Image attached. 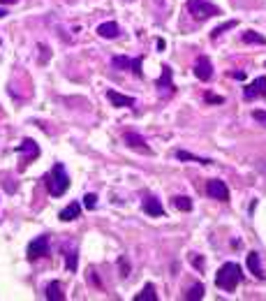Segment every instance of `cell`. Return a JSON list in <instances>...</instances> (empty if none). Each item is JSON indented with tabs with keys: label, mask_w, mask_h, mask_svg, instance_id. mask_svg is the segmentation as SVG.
Returning <instances> with one entry per match:
<instances>
[{
	"label": "cell",
	"mask_w": 266,
	"mask_h": 301,
	"mask_svg": "<svg viewBox=\"0 0 266 301\" xmlns=\"http://www.w3.org/2000/svg\"><path fill=\"white\" fill-rule=\"evenodd\" d=\"M134 301H158V294H155V287H153V283H146L143 285V290L137 297H134Z\"/></svg>",
	"instance_id": "obj_19"
},
{
	"label": "cell",
	"mask_w": 266,
	"mask_h": 301,
	"mask_svg": "<svg viewBox=\"0 0 266 301\" xmlns=\"http://www.w3.org/2000/svg\"><path fill=\"white\" fill-rule=\"evenodd\" d=\"M241 40L246 42V44H259V46H266V37L259 35L257 30H246L243 35H241Z\"/></svg>",
	"instance_id": "obj_18"
},
{
	"label": "cell",
	"mask_w": 266,
	"mask_h": 301,
	"mask_svg": "<svg viewBox=\"0 0 266 301\" xmlns=\"http://www.w3.org/2000/svg\"><path fill=\"white\" fill-rule=\"evenodd\" d=\"M190 262H192V266H197L199 271H204V257L202 255H190Z\"/></svg>",
	"instance_id": "obj_27"
},
{
	"label": "cell",
	"mask_w": 266,
	"mask_h": 301,
	"mask_svg": "<svg viewBox=\"0 0 266 301\" xmlns=\"http://www.w3.org/2000/svg\"><path fill=\"white\" fill-rule=\"evenodd\" d=\"M241 280H243V274H241V266L236 262H225L215 274V285L225 292H234Z\"/></svg>",
	"instance_id": "obj_1"
},
{
	"label": "cell",
	"mask_w": 266,
	"mask_h": 301,
	"mask_svg": "<svg viewBox=\"0 0 266 301\" xmlns=\"http://www.w3.org/2000/svg\"><path fill=\"white\" fill-rule=\"evenodd\" d=\"M252 118H255L257 123L266 125V111H262V109H255V111H252Z\"/></svg>",
	"instance_id": "obj_28"
},
{
	"label": "cell",
	"mask_w": 266,
	"mask_h": 301,
	"mask_svg": "<svg viewBox=\"0 0 266 301\" xmlns=\"http://www.w3.org/2000/svg\"><path fill=\"white\" fill-rule=\"evenodd\" d=\"M266 98V77H257V79L248 84L246 88H243V98L246 100H255V98Z\"/></svg>",
	"instance_id": "obj_8"
},
{
	"label": "cell",
	"mask_w": 266,
	"mask_h": 301,
	"mask_svg": "<svg viewBox=\"0 0 266 301\" xmlns=\"http://www.w3.org/2000/svg\"><path fill=\"white\" fill-rule=\"evenodd\" d=\"M155 86H158V88H167L169 93H174V84H171V67H169V65L162 67V77L155 81Z\"/></svg>",
	"instance_id": "obj_16"
},
{
	"label": "cell",
	"mask_w": 266,
	"mask_h": 301,
	"mask_svg": "<svg viewBox=\"0 0 266 301\" xmlns=\"http://www.w3.org/2000/svg\"><path fill=\"white\" fill-rule=\"evenodd\" d=\"M234 79H246V72H231Z\"/></svg>",
	"instance_id": "obj_30"
},
{
	"label": "cell",
	"mask_w": 266,
	"mask_h": 301,
	"mask_svg": "<svg viewBox=\"0 0 266 301\" xmlns=\"http://www.w3.org/2000/svg\"><path fill=\"white\" fill-rule=\"evenodd\" d=\"M17 153H26L28 160H35L40 155V146H37L33 139H23L21 146H17Z\"/></svg>",
	"instance_id": "obj_14"
},
{
	"label": "cell",
	"mask_w": 266,
	"mask_h": 301,
	"mask_svg": "<svg viewBox=\"0 0 266 301\" xmlns=\"http://www.w3.org/2000/svg\"><path fill=\"white\" fill-rule=\"evenodd\" d=\"M79 215H81V204L79 202H72V204H67V206L61 211V220H65V222H67V220H77Z\"/></svg>",
	"instance_id": "obj_15"
},
{
	"label": "cell",
	"mask_w": 266,
	"mask_h": 301,
	"mask_svg": "<svg viewBox=\"0 0 266 301\" xmlns=\"http://www.w3.org/2000/svg\"><path fill=\"white\" fill-rule=\"evenodd\" d=\"M195 77L199 81H208L213 77V65L208 56H199L195 63Z\"/></svg>",
	"instance_id": "obj_9"
},
{
	"label": "cell",
	"mask_w": 266,
	"mask_h": 301,
	"mask_svg": "<svg viewBox=\"0 0 266 301\" xmlns=\"http://www.w3.org/2000/svg\"><path fill=\"white\" fill-rule=\"evenodd\" d=\"M123 142L127 144L132 150H139V153H143V155H151V153H153L151 146L146 144V139H143L139 132H125L123 134Z\"/></svg>",
	"instance_id": "obj_6"
},
{
	"label": "cell",
	"mask_w": 266,
	"mask_h": 301,
	"mask_svg": "<svg viewBox=\"0 0 266 301\" xmlns=\"http://www.w3.org/2000/svg\"><path fill=\"white\" fill-rule=\"evenodd\" d=\"M46 299L49 301H62L65 299V294H62V287L58 280H51L49 287H46Z\"/></svg>",
	"instance_id": "obj_17"
},
{
	"label": "cell",
	"mask_w": 266,
	"mask_h": 301,
	"mask_svg": "<svg viewBox=\"0 0 266 301\" xmlns=\"http://www.w3.org/2000/svg\"><path fill=\"white\" fill-rule=\"evenodd\" d=\"M14 2H19V0H0V5H14Z\"/></svg>",
	"instance_id": "obj_31"
},
{
	"label": "cell",
	"mask_w": 266,
	"mask_h": 301,
	"mask_svg": "<svg viewBox=\"0 0 266 301\" xmlns=\"http://www.w3.org/2000/svg\"><path fill=\"white\" fill-rule=\"evenodd\" d=\"M171 204H174V209L176 211H192V199L190 197H185V195H176L174 199H171Z\"/></svg>",
	"instance_id": "obj_20"
},
{
	"label": "cell",
	"mask_w": 266,
	"mask_h": 301,
	"mask_svg": "<svg viewBox=\"0 0 266 301\" xmlns=\"http://www.w3.org/2000/svg\"><path fill=\"white\" fill-rule=\"evenodd\" d=\"M5 14H7V9H2V7H0V19L5 17Z\"/></svg>",
	"instance_id": "obj_32"
},
{
	"label": "cell",
	"mask_w": 266,
	"mask_h": 301,
	"mask_svg": "<svg viewBox=\"0 0 266 301\" xmlns=\"http://www.w3.org/2000/svg\"><path fill=\"white\" fill-rule=\"evenodd\" d=\"M236 23H239V21H236V19H231V21H225V23H222V26L213 28V30H211V37H213V40H215V37H220L222 33H225V30H229V28H234V26H236Z\"/></svg>",
	"instance_id": "obj_23"
},
{
	"label": "cell",
	"mask_w": 266,
	"mask_h": 301,
	"mask_svg": "<svg viewBox=\"0 0 266 301\" xmlns=\"http://www.w3.org/2000/svg\"><path fill=\"white\" fill-rule=\"evenodd\" d=\"M106 98L114 107H134V98L130 95H121V93H116V90H106Z\"/></svg>",
	"instance_id": "obj_13"
},
{
	"label": "cell",
	"mask_w": 266,
	"mask_h": 301,
	"mask_svg": "<svg viewBox=\"0 0 266 301\" xmlns=\"http://www.w3.org/2000/svg\"><path fill=\"white\" fill-rule=\"evenodd\" d=\"M46 190H49V195L51 197H62L67 193V188H70V176H67V169L65 165L61 162H56L53 169L46 174Z\"/></svg>",
	"instance_id": "obj_2"
},
{
	"label": "cell",
	"mask_w": 266,
	"mask_h": 301,
	"mask_svg": "<svg viewBox=\"0 0 266 301\" xmlns=\"http://www.w3.org/2000/svg\"><path fill=\"white\" fill-rule=\"evenodd\" d=\"M111 65H114V67H118V70H132L134 77H142V74H143V70H142L143 58H142V56H137V58H127V56H114V58H111Z\"/></svg>",
	"instance_id": "obj_4"
},
{
	"label": "cell",
	"mask_w": 266,
	"mask_h": 301,
	"mask_svg": "<svg viewBox=\"0 0 266 301\" xmlns=\"http://www.w3.org/2000/svg\"><path fill=\"white\" fill-rule=\"evenodd\" d=\"M206 193H208L213 199H220V202H229V188L225 186V181H220V178H213V181H208V186H206Z\"/></svg>",
	"instance_id": "obj_7"
},
{
	"label": "cell",
	"mask_w": 266,
	"mask_h": 301,
	"mask_svg": "<svg viewBox=\"0 0 266 301\" xmlns=\"http://www.w3.org/2000/svg\"><path fill=\"white\" fill-rule=\"evenodd\" d=\"M176 158L178 160H187V162H199V165H211L208 158H199L195 153H187V150H176Z\"/></svg>",
	"instance_id": "obj_21"
},
{
	"label": "cell",
	"mask_w": 266,
	"mask_h": 301,
	"mask_svg": "<svg viewBox=\"0 0 266 301\" xmlns=\"http://www.w3.org/2000/svg\"><path fill=\"white\" fill-rule=\"evenodd\" d=\"M118 269H121V276H127L130 274V262H127V259H125V257H121V259H118Z\"/></svg>",
	"instance_id": "obj_26"
},
{
	"label": "cell",
	"mask_w": 266,
	"mask_h": 301,
	"mask_svg": "<svg viewBox=\"0 0 266 301\" xmlns=\"http://www.w3.org/2000/svg\"><path fill=\"white\" fill-rule=\"evenodd\" d=\"M98 35L104 37V40H116L121 35V26L116 21H106V23H100L98 26Z\"/></svg>",
	"instance_id": "obj_10"
},
{
	"label": "cell",
	"mask_w": 266,
	"mask_h": 301,
	"mask_svg": "<svg viewBox=\"0 0 266 301\" xmlns=\"http://www.w3.org/2000/svg\"><path fill=\"white\" fill-rule=\"evenodd\" d=\"M65 259H67V269H70V271H77V250L67 253V255H65Z\"/></svg>",
	"instance_id": "obj_24"
},
{
	"label": "cell",
	"mask_w": 266,
	"mask_h": 301,
	"mask_svg": "<svg viewBox=\"0 0 266 301\" xmlns=\"http://www.w3.org/2000/svg\"><path fill=\"white\" fill-rule=\"evenodd\" d=\"M204 98H206V102H215V105H222V102H225V98H220V95H213V93H206Z\"/></svg>",
	"instance_id": "obj_29"
},
{
	"label": "cell",
	"mask_w": 266,
	"mask_h": 301,
	"mask_svg": "<svg viewBox=\"0 0 266 301\" xmlns=\"http://www.w3.org/2000/svg\"><path fill=\"white\" fill-rule=\"evenodd\" d=\"M202 297H204V285H202V283L192 285V287L185 292V299H190V301H192V299H202Z\"/></svg>",
	"instance_id": "obj_22"
},
{
	"label": "cell",
	"mask_w": 266,
	"mask_h": 301,
	"mask_svg": "<svg viewBox=\"0 0 266 301\" xmlns=\"http://www.w3.org/2000/svg\"><path fill=\"white\" fill-rule=\"evenodd\" d=\"M248 269L252 271V276H255V278H259V280H264V278H266L264 269H262V259H259V253H250V255H248Z\"/></svg>",
	"instance_id": "obj_11"
},
{
	"label": "cell",
	"mask_w": 266,
	"mask_h": 301,
	"mask_svg": "<svg viewBox=\"0 0 266 301\" xmlns=\"http://www.w3.org/2000/svg\"><path fill=\"white\" fill-rule=\"evenodd\" d=\"M143 211L148 213V215H153V218H162V215H164V209H162L160 199H155V197L143 199Z\"/></svg>",
	"instance_id": "obj_12"
},
{
	"label": "cell",
	"mask_w": 266,
	"mask_h": 301,
	"mask_svg": "<svg viewBox=\"0 0 266 301\" xmlns=\"http://www.w3.org/2000/svg\"><path fill=\"white\" fill-rule=\"evenodd\" d=\"M83 206H86V209H95V206H98V195L88 193V195L83 197Z\"/></svg>",
	"instance_id": "obj_25"
},
{
	"label": "cell",
	"mask_w": 266,
	"mask_h": 301,
	"mask_svg": "<svg viewBox=\"0 0 266 301\" xmlns=\"http://www.w3.org/2000/svg\"><path fill=\"white\" fill-rule=\"evenodd\" d=\"M187 12L197 21H206V19H211V17H218L220 7L208 2V0H187Z\"/></svg>",
	"instance_id": "obj_3"
},
{
	"label": "cell",
	"mask_w": 266,
	"mask_h": 301,
	"mask_svg": "<svg viewBox=\"0 0 266 301\" xmlns=\"http://www.w3.org/2000/svg\"><path fill=\"white\" fill-rule=\"evenodd\" d=\"M127 2H132V0H127Z\"/></svg>",
	"instance_id": "obj_33"
},
{
	"label": "cell",
	"mask_w": 266,
	"mask_h": 301,
	"mask_svg": "<svg viewBox=\"0 0 266 301\" xmlns=\"http://www.w3.org/2000/svg\"><path fill=\"white\" fill-rule=\"evenodd\" d=\"M44 255H49V236L42 234L28 243V259H40Z\"/></svg>",
	"instance_id": "obj_5"
}]
</instances>
